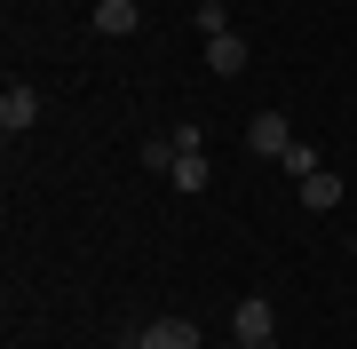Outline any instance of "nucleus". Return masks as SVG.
<instances>
[{"instance_id": "1", "label": "nucleus", "mask_w": 357, "mask_h": 349, "mask_svg": "<svg viewBox=\"0 0 357 349\" xmlns=\"http://www.w3.org/2000/svg\"><path fill=\"white\" fill-rule=\"evenodd\" d=\"M230 341H278V310H270V294H246L238 310H230Z\"/></svg>"}, {"instance_id": "2", "label": "nucleus", "mask_w": 357, "mask_h": 349, "mask_svg": "<svg viewBox=\"0 0 357 349\" xmlns=\"http://www.w3.org/2000/svg\"><path fill=\"white\" fill-rule=\"evenodd\" d=\"M128 349H199V325L191 318H151V325H135Z\"/></svg>"}, {"instance_id": "3", "label": "nucleus", "mask_w": 357, "mask_h": 349, "mask_svg": "<svg viewBox=\"0 0 357 349\" xmlns=\"http://www.w3.org/2000/svg\"><path fill=\"white\" fill-rule=\"evenodd\" d=\"M246 143H255L262 159H286V143H294V127H286V111H255V119H246Z\"/></svg>"}, {"instance_id": "4", "label": "nucleus", "mask_w": 357, "mask_h": 349, "mask_svg": "<svg viewBox=\"0 0 357 349\" xmlns=\"http://www.w3.org/2000/svg\"><path fill=\"white\" fill-rule=\"evenodd\" d=\"M32 119H40V95L24 88V79H8V88H0V127H8V135H24Z\"/></svg>"}, {"instance_id": "5", "label": "nucleus", "mask_w": 357, "mask_h": 349, "mask_svg": "<svg viewBox=\"0 0 357 349\" xmlns=\"http://www.w3.org/2000/svg\"><path fill=\"white\" fill-rule=\"evenodd\" d=\"M206 72H215V79H238L246 72V40L238 32H215V40H206Z\"/></svg>"}, {"instance_id": "6", "label": "nucleus", "mask_w": 357, "mask_h": 349, "mask_svg": "<svg viewBox=\"0 0 357 349\" xmlns=\"http://www.w3.org/2000/svg\"><path fill=\"white\" fill-rule=\"evenodd\" d=\"M135 24H143L135 0H96V32H103V40H128Z\"/></svg>"}, {"instance_id": "7", "label": "nucleus", "mask_w": 357, "mask_h": 349, "mask_svg": "<svg viewBox=\"0 0 357 349\" xmlns=\"http://www.w3.org/2000/svg\"><path fill=\"white\" fill-rule=\"evenodd\" d=\"M302 207H310V215H333V207H342V175H326V167L302 175Z\"/></svg>"}, {"instance_id": "8", "label": "nucleus", "mask_w": 357, "mask_h": 349, "mask_svg": "<svg viewBox=\"0 0 357 349\" xmlns=\"http://www.w3.org/2000/svg\"><path fill=\"white\" fill-rule=\"evenodd\" d=\"M175 159H183L175 135H143V175H175Z\"/></svg>"}, {"instance_id": "9", "label": "nucleus", "mask_w": 357, "mask_h": 349, "mask_svg": "<svg viewBox=\"0 0 357 349\" xmlns=\"http://www.w3.org/2000/svg\"><path fill=\"white\" fill-rule=\"evenodd\" d=\"M167 183H175V191H206V151H183Z\"/></svg>"}, {"instance_id": "10", "label": "nucleus", "mask_w": 357, "mask_h": 349, "mask_svg": "<svg viewBox=\"0 0 357 349\" xmlns=\"http://www.w3.org/2000/svg\"><path fill=\"white\" fill-rule=\"evenodd\" d=\"M278 167H286V175H318V151H310V143H302V135H294V143H286V159H278Z\"/></svg>"}, {"instance_id": "11", "label": "nucleus", "mask_w": 357, "mask_h": 349, "mask_svg": "<svg viewBox=\"0 0 357 349\" xmlns=\"http://www.w3.org/2000/svg\"><path fill=\"white\" fill-rule=\"evenodd\" d=\"M199 32H206V40L230 32V8H222V0H199Z\"/></svg>"}, {"instance_id": "12", "label": "nucleus", "mask_w": 357, "mask_h": 349, "mask_svg": "<svg viewBox=\"0 0 357 349\" xmlns=\"http://www.w3.org/2000/svg\"><path fill=\"white\" fill-rule=\"evenodd\" d=\"M230 349H270V341H230Z\"/></svg>"}]
</instances>
